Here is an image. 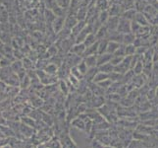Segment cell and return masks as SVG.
<instances>
[{
  "instance_id": "6",
  "label": "cell",
  "mask_w": 158,
  "mask_h": 148,
  "mask_svg": "<svg viewBox=\"0 0 158 148\" xmlns=\"http://www.w3.org/2000/svg\"><path fill=\"white\" fill-rule=\"evenodd\" d=\"M112 57H113V54L108 53V52L102 53V54H97V67H99L105 63L110 62Z\"/></svg>"
},
{
  "instance_id": "8",
  "label": "cell",
  "mask_w": 158,
  "mask_h": 148,
  "mask_svg": "<svg viewBox=\"0 0 158 148\" xmlns=\"http://www.w3.org/2000/svg\"><path fill=\"white\" fill-rule=\"evenodd\" d=\"M96 39L97 41H103V40H108V36H109V30L106 28L105 25L101 26L99 30L96 32Z\"/></svg>"
},
{
  "instance_id": "18",
  "label": "cell",
  "mask_w": 158,
  "mask_h": 148,
  "mask_svg": "<svg viewBox=\"0 0 158 148\" xmlns=\"http://www.w3.org/2000/svg\"><path fill=\"white\" fill-rule=\"evenodd\" d=\"M86 65L90 67H97V56H89L84 58Z\"/></svg>"
},
{
  "instance_id": "39",
  "label": "cell",
  "mask_w": 158,
  "mask_h": 148,
  "mask_svg": "<svg viewBox=\"0 0 158 148\" xmlns=\"http://www.w3.org/2000/svg\"><path fill=\"white\" fill-rule=\"evenodd\" d=\"M61 90L63 91V93L65 91V94H67V93H68V87H67L66 83L63 82V81H61Z\"/></svg>"
},
{
  "instance_id": "11",
  "label": "cell",
  "mask_w": 158,
  "mask_h": 148,
  "mask_svg": "<svg viewBox=\"0 0 158 148\" xmlns=\"http://www.w3.org/2000/svg\"><path fill=\"white\" fill-rule=\"evenodd\" d=\"M88 10H89V6L86 5H81L80 6L79 10L76 13V17L78 18L79 21H85L86 19V15H88Z\"/></svg>"
},
{
  "instance_id": "4",
  "label": "cell",
  "mask_w": 158,
  "mask_h": 148,
  "mask_svg": "<svg viewBox=\"0 0 158 148\" xmlns=\"http://www.w3.org/2000/svg\"><path fill=\"white\" fill-rule=\"evenodd\" d=\"M85 48H86V47H85V45L84 43H75V45L72 47V48H71L70 52L75 53V54H77V56H79L84 58V53L85 52Z\"/></svg>"
},
{
  "instance_id": "31",
  "label": "cell",
  "mask_w": 158,
  "mask_h": 148,
  "mask_svg": "<svg viewBox=\"0 0 158 148\" xmlns=\"http://www.w3.org/2000/svg\"><path fill=\"white\" fill-rule=\"evenodd\" d=\"M113 83V81L111 79H106L104 81H102V82H99V83H96L98 86H100L102 89H106L108 90L109 89V87H110Z\"/></svg>"
},
{
  "instance_id": "35",
  "label": "cell",
  "mask_w": 158,
  "mask_h": 148,
  "mask_svg": "<svg viewBox=\"0 0 158 148\" xmlns=\"http://www.w3.org/2000/svg\"><path fill=\"white\" fill-rule=\"evenodd\" d=\"M123 59H124L123 56H113V57H112L110 62L114 65V66H117V65H119L120 63L123 61Z\"/></svg>"
},
{
  "instance_id": "12",
  "label": "cell",
  "mask_w": 158,
  "mask_h": 148,
  "mask_svg": "<svg viewBox=\"0 0 158 148\" xmlns=\"http://www.w3.org/2000/svg\"><path fill=\"white\" fill-rule=\"evenodd\" d=\"M86 25H88L86 21H79L78 23H77V25H76L74 28L72 29V35L76 38L81 31H83L85 28Z\"/></svg>"
},
{
  "instance_id": "38",
  "label": "cell",
  "mask_w": 158,
  "mask_h": 148,
  "mask_svg": "<svg viewBox=\"0 0 158 148\" xmlns=\"http://www.w3.org/2000/svg\"><path fill=\"white\" fill-rule=\"evenodd\" d=\"M91 146H92V148H105L106 147L105 145H103L101 142L97 141V140H94V141H92Z\"/></svg>"
},
{
  "instance_id": "25",
  "label": "cell",
  "mask_w": 158,
  "mask_h": 148,
  "mask_svg": "<svg viewBox=\"0 0 158 148\" xmlns=\"http://www.w3.org/2000/svg\"><path fill=\"white\" fill-rule=\"evenodd\" d=\"M108 40L98 41V54H102L107 52V47H108Z\"/></svg>"
},
{
  "instance_id": "41",
  "label": "cell",
  "mask_w": 158,
  "mask_h": 148,
  "mask_svg": "<svg viewBox=\"0 0 158 148\" xmlns=\"http://www.w3.org/2000/svg\"><path fill=\"white\" fill-rule=\"evenodd\" d=\"M62 148H67V147H66V146H65V147H64V146H63V147H62Z\"/></svg>"
},
{
  "instance_id": "23",
  "label": "cell",
  "mask_w": 158,
  "mask_h": 148,
  "mask_svg": "<svg viewBox=\"0 0 158 148\" xmlns=\"http://www.w3.org/2000/svg\"><path fill=\"white\" fill-rule=\"evenodd\" d=\"M98 69H99V71H102V72L110 74L111 72L114 71V65L111 62H108V63H105V64L101 65V66H99Z\"/></svg>"
},
{
  "instance_id": "29",
  "label": "cell",
  "mask_w": 158,
  "mask_h": 148,
  "mask_svg": "<svg viewBox=\"0 0 158 148\" xmlns=\"http://www.w3.org/2000/svg\"><path fill=\"white\" fill-rule=\"evenodd\" d=\"M73 125L76 127L77 128L81 129V130H85V123L84 122V119H76L74 122H73Z\"/></svg>"
},
{
  "instance_id": "27",
  "label": "cell",
  "mask_w": 158,
  "mask_h": 148,
  "mask_svg": "<svg viewBox=\"0 0 158 148\" xmlns=\"http://www.w3.org/2000/svg\"><path fill=\"white\" fill-rule=\"evenodd\" d=\"M45 72L48 73L49 75H54L57 73V70H58V66L56 64L54 63H50V64H47L46 67H45Z\"/></svg>"
},
{
  "instance_id": "5",
  "label": "cell",
  "mask_w": 158,
  "mask_h": 148,
  "mask_svg": "<svg viewBox=\"0 0 158 148\" xmlns=\"http://www.w3.org/2000/svg\"><path fill=\"white\" fill-rule=\"evenodd\" d=\"M79 22L78 18L76 17V15H68L65 18V24H64V28L72 30L74 27L77 25V23Z\"/></svg>"
},
{
  "instance_id": "7",
  "label": "cell",
  "mask_w": 158,
  "mask_h": 148,
  "mask_svg": "<svg viewBox=\"0 0 158 148\" xmlns=\"http://www.w3.org/2000/svg\"><path fill=\"white\" fill-rule=\"evenodd\" d=\"M65 18L66 17H56V19L54 20L52 27L54 32L58 34L60 31H62L64 29V24H65Z\"/></svg>"
},
{
  "instance_id": "34",
  "label": "cell",
  "mask_w": 158,
  "mask_h": 148,
  "mask_svg": "<svg viewBox=\"0 0 158 148\" xmlns=\"http://www.w3.org/2000/svg\"><path fill=\"white\" fill-rule=\"evenodd\" d=\"M113 56H123V57L126 56V54H125V45H123V43H122V45L120 46V47L115 52V53H114Z\"/></svg>"
},
{
  "instance_id": "26",
  "label": "cell",
  "mask_w": 158,
  "mask_h": 148,
  "mask_svg": "<svg viewBox=\"0 0 158 148\" xmlns=\"http://www.w3.org/2000/svg\"><path fill=\"white\" fill-rule=\"evenodd\" d=\"M110 17V15H109L108 11L105 10V11H100L99 12V15H98V21L101 23V25H105L107 20Z\"/></svg>"
},
{
  "instance_id": "13",
  "label": "cell",
  "mask_w": 158,
  "mask_h": 148,
  "mask_svg": "<svg viewBox=\"0 0 158 148\" xmlns=\"http://www.w3.org/2000/svg\"><path fill=\"white\" fill-rule=\"evenodd\" d=\"M98 71H99L98 67H90V68H89L88 72H86L85 75L84 76V79H85V81H88V82L94 81L95 75H96L97 72H98Z\"/></svg>"
},
{
  "instance_id": "33",
  "label": "cell",
  "mask_w": 158,
  "mask_h": 148,
  "mask_svg": "<svg viewBox=\"0 0 158 148\" xmlns=\"http://www.w3.org/2000/svg\"><path fill=\"white\" fill-rule=\"evenodd\" d=\"M65 146H66L67 148H78V146L76 145V143L69 135L66 137V139H65Z\"/></svg>"
},
{
  "instance_id": "14",
  "label": "cell",
  "mask_w": 158,
  "mask_h": 148,
  "mask_svg": "<svg viewBox=\"0 0 158 148\" xmlns=\"http://www.w3.org/2000/svg\"><path fill=\"white\" fill-rule=\"evenodd\" d=\"M137 39L135 34L133 33H128V34L123 35V45H134V43Z\"/></svg>"
},
{
  "instance_id": "19",
  "label": "cell",
  "mask_w": 158,
  "mask_h": 148,
  "mask_svg": "<svg viewBox=\"0 0 158 148\" xmlns=\"http://www.w3.org/2000/svg\"><path fill=\"white\" fill-rule=\"evenodd\" d=\"M133 70H134V72H135V75L143 74V56H141V58L139 60L137 63H135V65L134 66Z\"/></svg>"
},
{
  "instance_id": "32",
  "label": "cell",
  "mask_w": 158,
  "mask_h": 148,
  "mask_svg": "<svg viewBox=\"0 0 158 148\" xmlns=\"http://www.w3.org/2000/svg\"><path fill=\"white\" fill-rule=\"evenodd\" d=\"M71 74H73L74 76H76V77H77L78 79H80V80L84 79V75L80 72V70L78 69L77 66H74V67L71 68Z\"/></svg>"
},
{
  "instance_id": "15",
  "label": "cell",
  "mask_w": 158,
  "mask_h": 148,
  "mask_svg": "<svg viewBox=\"0 0 158 148\" xmlns=\"http://www.w3.org/2000/svg\"><path fill=\"white\" fill-rule=\"evenodd\" d=\"M109 6H110V2L108 0H95V7L99 11L108 10Z\"/></svg>"
},
{
  "instance_id": "10",
  "label": "cell",
  "mask_w": 158,
  "mask_h": 148,
  "mask_svg": "<svg viewBox=\"0 0 158 148\" xmlns=\"http://www.w3.org/2000/svg\"><path fill=\"white\" fill-rule=\"evenodd\" d=\"M135 21L137 22V23H139L140 26H143V27L150 26L149 22L143 12H137V15H135Z\"/></svg>"
},
{
  "instance_id": "22",
  "label": "cell",
  "mask_w": 158,
  "mask_h": 148,
  "mask_svg": "<svg viewBox=\"0 0 158 148\" xmlns=\"http://www.w3.org/2000/svg\"><path fill=\"white\" fill-rule=\"evenodd\" d=\"M96 42H98V41H97V39H96L95 34H94V33H90V34L86 37V39L85 40L84 43L85 45V47H89L91 45H94V43H95Z\"/></svg>"
},
{
  "instance_id": "30",
  "label": "cell",
  "mask_w": 158,
  "mask_h": 148,
  "mask_svg": "<svg viewBox=\"0 0 158 148\" xmlns=\"http://www.w3.org/2000/svg\"><path fill=\"white\" fill-rule=\"evenodd\" d=\"M77 67H78V69L80 70V72L83 74L84 76L85 75V73L88 72V70H89V66L86 65V63H85V61L84 60V58H83V60L77 65Z\"/></svg>"
},
{
  "instance_id": "17",
  "label": "cell",
  "mask_w": 158,
  "mask_h": 148,
  "mask_svg": "<svg viewBox=\"0 0 158 148\" xmlns=\"http://www.w3.org/2000/svg\"><path fill=\"white\" fill-rule=\"evenodd\" d=\"M135 15H137V10H135V9H130V10L124 11L121 17L127 19V20H130V21H134Z\"/></svg>"
},
{
  "instance_id": "21",
  "label": "cell",
  "mask_w": 158,
  "mask_h": 148,
  "mask_svg": "<svg viewBox=\"0 0 158 148\" xmlns=\"http://www.w3.org/2000/svg\"><path fill=\"white\" fill-rule=\"evenodd\" d=\"M137 53V47L135 45H125V54L126 56H133Z\"/></svg>"
},
{
  "instance_id": "36",
  "label": "cell",
  "mask_w": 158,
  "mask_h": 148,
  "mask_svg": "<svg viewBox=\"0 0 158 148\" xmlns=\"http://www.w3.org/2000/svg\"><path fill=\"white\" fill-rule=\"evenodd\" d=\"M57 52H58L57 47H55L54 46H52V47H50L49 48H48V54H49V56H57Z\"/></svg>"
},
{
  "instance_id": "3",
  "label": "cell",
  "mask_w": 158,
  "mask_h": 148,
  "mask_svg": "<svg viewBox=\"0 0 158 148\" xmlns=\"http://www.w3.org/2000/svg\"><path fill=\"white\" fill-rule=\"evenodd\" d=\"M107 11L110 16H118V17H121L124 12L121 4H110Z\"/></svg>"
},
{
  "instance_id": "2",
  "label": "cell",
  "mask_w": 158,
  "mask_h": 148,
  "mask_svg": "<svg viewBox=\"0 0 158 148\" xmlns=\"http://www.w3.org/2000/svg\"><path fill=\"white\" fill-rule=\"evenodd\" d=\"M120 18L121 17H118V16H110L105 24L106 28L109 31H116L118 28V25H119Z\"/></svg>"
},
{
  "instance_id": "28",
  "label": "cell",
  "mask_w": 158,
  "mask_h": 148,
  "mask_svg": "<svg viewBox=\"0 0 158 148\" xmlns=\"http://www.w3.org/2000/svg\"><path fill=\"white\" fill-rule=\"evenodd\" d=\"M143 26H140L139 23H137L135 20L132 21V24H131V30H132V33L133 34L135 35V37H137L139 35V33L140 32L141 28H143Z\"/></svg>"
},
{
  "instance_id": "37",
  "label": "cell",
  "mask_w": 158,
  "mask_h": 148,
  "mask_svg": "<svg viewBox=\"0 0 158 148\" xmlns=\"http://www.w3.org/2000/svg\"><path fill=\"white\" fill-rule=\"evenodd\" d=\"M148 47H137V53L135 54H139V56H143V53L148 51Z\"/></svg>"
},
{
  "instance_id": "20",
  "label": "cell",
  "mask_w": 158,
  "mask_h": 148,
  "mask_svg": "<svg viewBox=\"0 0 158 148\" xmlns=\"http://www.w3.org/2000/svg\"><path fill=\"white\" fill-rule=\"evenodd\" d=\"M106 79H109V74L105 73V72H102V71H98L92 82H94V83H99V82H102Z\"/></svg>"
},
{
  "instance_id": "24",
  "label": "cell",
  "mask_w": 158,
  "mask_h": 148,
  "mask_svg": "<svg viewBox=\"0 0 158 148\" xmlns=\"http://www.w3.org/2000/svg\"><path fill=\"white\" fill-rule=\"evenodd\" d=\"M121 6L124 11L135 9V0H123L121 2Z\"/></svg>"
},
{
  "instance_id": "9",
  "label": "cell",
  "mask_w": 158,
  "mask_h": 148,
  "mask_svg": "<svg viewBox=\"0 0 158 148\" xmlns=\"http://www.w3.org/2000/svg\"><path fill=\"white\" fill-rule=\"evenodd\" d=\"M98 54V42H96L94 45H91L85 48V52L84 53V58L89 56H97Z\"/></svg>"
},
{
  "instance_id": "1",
  "label": "cell",
  "mask_w": 158,
  "mask_h": 148,
  "mask_svg": "<svg viewBox=\"0 0 158 148\" xmlns=\"http://www.w3.org/2000/svg\"><path fill=\"white\" fill-rule=\"evenodd\" d=\"M131 24H132V21L127 20L125 18H120L119 21V25H118V28L117 31L121 34H128V33H132V30H131Z\"/></svg>"
},
{
  "instance_id": "16",
  "label": "cell",
  "mask_w": 158,
  "mask_h": 148,
  "mask_svg": "<svg viewBox=\"0 0 158 148\" xmlns=\"http://www.w3.org/2000/svg\"><path fill=\"white\" fill-rule=\"evenodd\" d=\"M121 45H122V43H120L114 42V41H109L108 42V47H107V52L114 54Z\"/></svg>"
},
{
  "instance_id": "40",
  "label": "cell",
  "mask_w": 158,
  "mask_h": 148,
  "mask_svg": "<svg viewBox=\"0 0 158 148\" xmlns=\"http://www.w3.org/2000/svg\"><path fill=\"white\" fill-rule=\"evenodd\" d=\"M155 94H156V98H158V86L155 88Z\"/></svg>"
}]
</instances>
